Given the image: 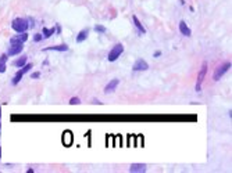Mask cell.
Masks as SVG:
<instances>
[{"instance_id": "cell-1", "label": "cell", "mask_w": 232, "mask_h": 173, "mask_svg": "<svg viewBox=\"0 0 232 173\" xmlns=\"http://www.w3.org/2000/svg\"><path fill=\"white\" fill-rule=\"evenodd\" d=\"M11 26H13V29L16 32H18V33H22V32H25L26 29L29 28L28 21L24 20V18H16L13 21V24H11Z\"/></svg>"}, {"instance_id": "cell-2", "label": "cell", "mask_w": 232, "mask_h": 173, "mask_svg": "<svg viewBox=\"0 0 232 173\" xmlns=\"http://www.w3.org/2000/svg\"><path fill=\"white\" fill-rule=\"evenodd\" d=\"M123 53H124V46L121 43H118V44H115V46L111 49V51L109 53V57H107V58H109L110 62H114L115 60H117L121 54H123Z\"/></svg>"}, {"instance_id": "cell-3", "label": "cell", "mask_w": 232, "mask_h": 173, "mask_svg": "<svg viewBox=\"0 0 232 173\" xmlns=\"http://www.w3.org/2000/svg\"><path fill=\"white\" fill-rule=\"evenodd\" d=\"M230 68H231V62H227V64L221 65L220 68H217L216 72H214L213 79H214V80H220V79H221V76L224 75V73L227 72V71H230Z\"/></svg>"}, {"instance_id": "cell-4", "label": "cell", "mask_w": 232, "mask_h": 173, "mask_svg": "<svg viewBox=\"0 0 232 173\" xmlns=\"http://www.w3.org/2000/svg\"><path fill=\"white\" fill-rule=\"evenodd\" d=\"M32 68V64H26V65H24V67H21V69L18 71V72L16 73V76H14V79H13V85H17V83L21 80V78L25 75L26 72H28L29 69Z\"/></svg>"}, {"instance_id": "cell-5", "label": "cell", "mask_w": 232, "mask_h": 173, "mask_svg": "<svg viewBox=\"0 0 232 173\" xmlns=\"http://www.w3.org/2000/svg\"><path fill=\"white\" fill-rule=\"evenodd\" d=\"M206 72H207V62H203V65H202V71H200L199 78H197V83H196V91H200V86H202V82H203V79H204Z\"/></svg>"}, {"instance_id": "cell-6", "label": "cell", "mask_w": 232, "mask_h": 173, "mask_svg": "<svg viewBox=\"0 0 232 173\" xmlns=\"http://www.w3.org/2000/svg\"><path fill=\"white\" fill-rule=\"evenodd\" d=\"M149 68V64L146 61H145L143 58H139V60H136L135 61V64H133V67H132V69L133 71H146Z\"/></svg>"}, {"instance_id": "cell-7", "label": "cell", "mask_w": 232, "mask_h": 173, "mask_svg": "<svg viewBox=\"0 0 232 173\" xmlns=\"http://www.w3.org/2000/svg\"><path fill=\"white\" fill-rule=\"evenodd\" d=\"M22 49H24L22 43H11V46H10V49H8L7 54L8 55H17L18 53L22 51Z\"/></svg>"}, {"instance_id": "cell-8", "label": "cell", "mask_w": 232, "mask_h": 173, "mask_svg": "<svg viewBox=\"0 0 232 173\" xmlns=\"http://www.w3.org/2000/svg\"><path fill=\"white\" fill-rule=\"evenodd\" d=\"M129 172H132V173H143V172H146V165H145V163H133V165H131Z\"/></svg>"}, {"instance_id": "cell-9", "label": "cell", "mask_w": 232, "mask_h": 173, "mask_svg": "<svg viewBox=\"0 0 232 173\" xmlns=\"http://www.w3.org/2000/svg\"><path fill=\"white\" fill-rule=\"evenodd\" d=\"M68 46L67 44H58V46H52V47H46L43 51H67Z\"/></svg>"}, {"instance_id": "cell-10", "label": "cell", "mask_w": 232, "mask_h": 173, "mask_svg": "<svg viewBox=\"0 0 232 173\" xmlns=\"http://www.w3.org/2000/svg\"><path fill=\"white\" fill-rule=\"evenodd\" d=\"M26 39H28V35H26L25 32H22L21 35H17V36L11 38L10 43H24V42H26Z\"/></svg>"}, {"instance_id": "cell-11", "label": "cell", "mask_w": 232, "mask_h": 173, "mask_svg": "<svg viewBox=\"0 0 232 173\" xmlns=\"http://www.w3.org/2000/svg\"><path fill=\"white\" fill-rule=\"evenodd\" d=\"M179 31H181V33L185 35V36H190V35H192V31H190L189 26L186 25L185 21H181L179 22Z\"/></svg>"}, {"instance_id": "cell-12", "label": "cell", "mask_w": 232, "mask_h": 173, "mask_svg": "<svg viewBox=\"0 0 232 173\" xmlns=\"http://www.w3.org/2000/svg\"><path fill=\"white\" fill-rule=\"evenodd\" d=\"M118 83H120V80H118V79H113L111 82H110L109 85L104 87V91H106V93H111V91L118 86Z\"/></svg>"}, {"instance_id": "cell-13", "label": "cell", "mask_w": 232, "mask_h": 173, "mask_svg": "<svg viewBox=\"0 0 232 173\" xmlns=\"http://www.w3.org/2000/svg\"><path fill=\"white\" fill-rule=\"evenodd\" d=\"M88 35H89V29H84V31H81V32H79V35L77 36V42H78V43H82V42L88 38Z\"/></svg>"}, {"instance_id": "cell-14", "label": "cell", "mask_w": 232, "mask_h": 173, "mask_svg": "<svg viewBox=\"0 0 232 173\" xmlns=\"http://www.w3.org/2000/svg\"><path fill=\"white\" fill-rule=\"evenodd\" d=\"M132 20H133V24H135V26H136V28H138L139 31L142 32V33H146V29H145V26L141 24V21L138 20V17H136V16H133V17H132Z\"/></svg>"}, {"instance_id": "cell-15", "label": "cell", "mask_w": 232, "mask_h": 173, "mask_svg": "<svg viewBox=\"0 0 232 173\" xmlns=\"http://www.w3.org/2000/svg\"><path fill=\"white\" fill-rule=\"evenodd\" d=\"M25 62H26V57L24 55V57H21L20 60L14 61V65H16V67H18V68H21V67H24V65H25Z\"/></svg>"}, {"instance_id": "cell-16", "label": "cell", "mask_w": 232, "mask_h": 173, "mask_svg": "<svg viewBox=\"0 0 232 173\" xmlns=\"http://www.w3.org/2000/svg\"><path fill=\"white\" fill-rule=\"evenodd\" d=\"M6 58H7V55H2V58H0V73L6 71Z\"/></svg>"}, {"instance_id": "cell-17", "label": "cell", "mask_w": 232, "mask_h": 173, "mask_svg": "<svg viewBox=\"0 0 232 173\" xmlns=\"http://www.w3.org/2000/svg\"><path fill=\"white\" fill-rule=\"evenodd\" d=\"M42 33L44 35V38H50L53 33H54V29H47V28H43V31H42Z\"/></svg>"}, {"instance_id": "cell-18", "label": "cell", "mask_w": 232, "mask_h": 173, "mask_svg": "<svg viewBox=\"0 0 232 173\" xmlns=\"http://www.w3.org/2000/svg\"><path fill=\"white\" fill-rule=\"evenodd\" d=\"M95 31H96V32H100V33H106L107 29H106L103 25H96V26H95Z\"/></svg>"}, {"instance_id": "cell-19", "label": "cell", "mask_w": 232, "mask_h": 173, "mask_svg": "<svg viewBox=\"0 0 232 173\" xmlns=\"http://www.w3.org/2000/svg\"><path fill=\"white\" fill-rule=\"evenodd\" d=\"M64 141H65V144H70V143H71V133H70V132L65 133V136H64Z\"/></svg>"}, {"instance_id": "cell-20", "label": "cell", "mask_w": 232, "mask_h": 173, "mask_svg": "<svg viewBox=\"0 0 232 173\" xmlns=\"http://www.w3.org/2000/svg\"><path fill=\"white\" fill-rule=\"evenodd\" d=\"M79 103H81V101H79L78 97H72V98L70 100V104H71V105H74V104H79Z\"/></svg>"}, {"instance_id": "cell-21", "label": "cell", "mask_w": 232, "mask_h": 173, "mask_svg": "<svg viewBox=\"0 0 232 173\" xmlns=\"http://www.w3.org/2000/svg\"><path fill=\"white\" fill-rule=\"evenodd\" d=\"M40 39H42V35L38 33V35H35V36H34V42H39Z\"/></svg>"}, {"instance_id": "cell-22", "label": "cell", "mask_w": 232, "mask_h": 173, "mask_svg": "<svg viewBox=\"0 0 232 173\" xmlns=\"http://www.w3.org/2000/svg\"><path fill=\"white\" fill-rule=\"evenodd\" d=\"M40 76V72H35V73H32V79H36V78H39Z\"/></svg>"}, {"instance_id": "cell-23", "label": "cell", "mask_w": 232, "mask_h": 173, "mask_svg": "<svg viewBox=\"0 0 232 173\" xmlns=\"http://www.w3.org/2000/svg\"><path fill=\"white\" fill-rule=\"evenodd\" d=\"M160 54H161V51H156L154 53V57H160Z\"/></svg>"}, {"instance_id": "cell-24", "label": "cell", "mask_w": 232, "mask_h": 173, "mask_svg": "<svg viewBox=\"0 0 232 173\" xmlns=\"http://www.w3.org/2000/svg\"><path fill=\"white\" fill-rule=\"evenodd\" d=\"M0 112H2V111H0ZM0 115H2V114H0Z\"/></svg>"}]
</instances>
